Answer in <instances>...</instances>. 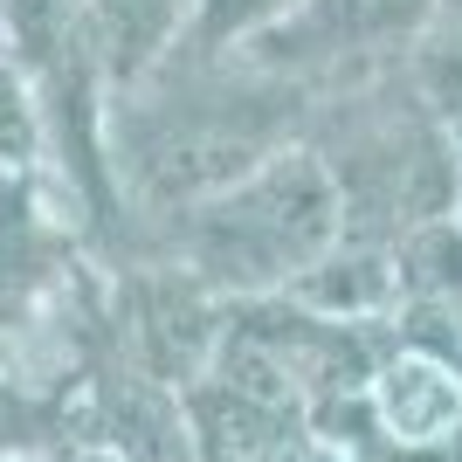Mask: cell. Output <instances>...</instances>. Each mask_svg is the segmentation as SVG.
I'll list each match as a JSON object with an SVG mask.
<instances>
[{"label": "cell", "mask_w": 462, "mask_h": 462, "mask_svg": "<svg viewBox=\"0 0 462 462\" xmlns=\"http://www.w3.org/2000/svg\"><path fill=\"white\" fill-rule=\"evenodd\" d=\"M338 235V180L310 152H270L193 214V263L228 283L297 276Z\"/></svg>", "instance_id": "cell-1"}, {"label": "cell", "mask_w": 462, "mask_h": 462, "mask_svg": "<svg viewBox=\"0 0 462 462\" xmlns=\"http://www.w3.org/2000/svg\"><path fill=\"white\" fill-rule=\"evenodd\" d=\"M83 7H90L97 62H104L117 83L152 77L159 56L173 49V35L193 14V0H83Z\"/></svg>", "instance_id": "cell-4"}, {"label": "cell", "mask_w": 462, "mask_h": 462, "mask_svg": "<svg viewBox=\"0 0 462 462\" xmlns=\"http://www.w3.org/2000/svg\"><path fill=\"white\" fill-rule=\"evenodd\" d=\"M28 152H35V111H28L21 77L0 62V166H21Z\"/></svg>", "instance_id": "cell-7"}, {"label": "cell", "mask_w": 462, "mask_h": 462, "mask_svg": "<svg viewBox=\"0 0 462 462\" xmlns=\"http://www.w3.org/2000/svg\"><path fill=\"white\" fill-rule=\"evenodd\" d=\"M380 407L407 442H435V435L456 428L462 393H456V373H448L442 359H421V352H414V359H401V366L380 380Z\"/></svg>", "instance_id": "cell-5"}, {"label": "cell", "mask_w": 462, "mask_h": 462, "mask_svg": "<svg viewBox=\"0 0 462 462\" xmlns=\"http://www.w3.org/2000/svg\"><path fill=\"white\" fill-rule=\"evenodd\" d=\"M297 7L304 0H193L187 35H193V49H221V42H242V35H270Z\"/></svg>", "instance_id": "cell-6"}, {"label": "cell", "mask_w": 462, "mask_h": 462, "mask_svg": "<svg viewBox=\"0 0 462 462\" xmlns=\"http://www.w3.org/2000/svg\"><path fill=\"white\" fill-rule=\"evenodd\" d=\"M442 0H304L290 21H276V56H359L414 35Z\"/></svg>", "instance_id": "cell-3"}, {"label": "cell", "mask_w": 462, "mask_h": 462, "mask_svg": "<svg viewBox=\"0 0 462 462\" xmlns=\"http://www.w3.org/2000/svg\"><path fill=\"white\" fill-rule=\"evenodd\" d=\"M276 152V117L255 97H187V104H145L132 117V166L166 200L221 193L255 173Z\"/></svg>", "instance_id": "cell-2"}, {"label": "cell", "mask_w": 462, "mask_h": 462, "mask_svg": "<svg viewBox=\"0 0 462 462\" xmlns=\"http://www.w3.org/2000/svg\"><path fill=\"white\" fill-rule=\"evenodd\" d=\"M442 90H448V97L462 104V42H456V49L442 56Z\"/></svg>", "instance_id": "cell-8"}]
</instances>
